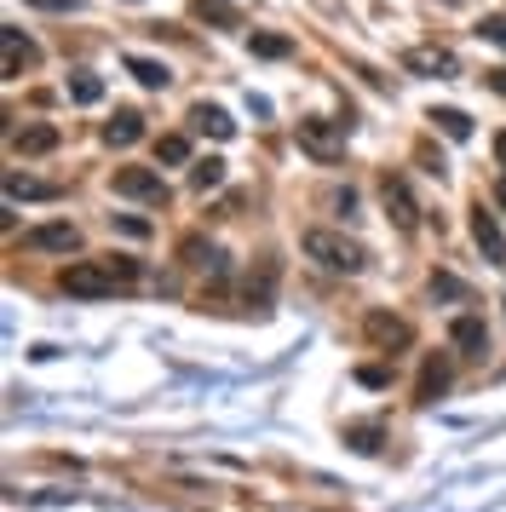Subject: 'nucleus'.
Segmentation results:
<instances>
[{
	"label": "nucleus",
	"instance_id": "nucleus-22",
	"mask_svg": "<svg viewBox=\"0 0 506 512\" xmlns=\"http://www.w3.org/2000/svg\"><path fill=\"white\" fill-rule=\"evenodd\" d=\"M253 52H259V58H288L294 41H288V35H253Z\"/></svg>",
	"mask_w": 506,
	"mask_h": 512
},
{
	"label": "nucleus",
	"instance_id": "nucleus-10",
	"mask_svg": "<svg viewBox=\"0 0 506 512\" xmlns=\"http://www.w3.org/2000/svg\"><path fill=\"white\" fill-rule=\"evenodd\" d=\"M0 41H6V58H0V75H6V81H18V75L41 58V52H35V41H29L23 29H12V24L0 29Z\"/></svg>",
	"mask_w": 506,
	"mask_h": 512
},
{
	"label": "nucleus",
	"instance_id": "nucleus-17",
	"mask_svg": "<svg viewBox=\"0 0 506 512\" xmlns=\"http://www.w3.org/2000/svg\"><path fill=\"white\" fill-rule=\"evenodd\" d=\"M127 70H133V81H138V87H150V93H161V87L173 81V70L156 64V58H127Z\"/></svg>",
	"mask_w": 506,
	"mask_h": 512
},
{
	"label": "nucleus",
	"instance_id": "nucleus-8",
	"mask_svg": "<svg viewBox=\"0 0 506 512\" xmlns=\"http://www.w3.org/2000/svg\"><path fill=\"white\" fill-rule=\"evenodd\" d=\"M363 334H368V340H374L380 351L414 346V328L403 323V317H391V311H368V317H363Z\"/></svg>",
	"mask_w": 506,
	"mask_h": 512
},
{
	"label": "nucleus",
	"instance_id": "nucleus-1",
	"mask_svg": "<svg viewBox=\"0 0 506 512\" xmlns=\"http://www.w3.org/2000/svg\"><path fill=\"white\" fill-rule=\"evenodd\" d=\"M305 259H317L322 271H334V277H357V271H368V248L363 242H351V236L340 231H305Z\"/></svg>",
	"mask_w": 506,
	"mask_h": 512
},
{
	"label": "nucleus",
	"instance_id": "nucleus-11",
	"mask_svg": "<svg viewBox=\"0 0 506 512\" xmlns=\"http://www.w3.org/2000/svg\"><path fill=\"white\" fill-rule=\"evenodd\" d=\"M58 127L52 121H23V127H12V150L18 156H46V150H58Z\"/></svg>",
	"mask_w": 506,
	"mask_h": 512
},
{
	"label": "nucleus",
	"instance_id": "nucleus-5",
	"mask_svg": "<svg viewBox=\"0 0 506 512\" xmlns=\"http://www.w3.org/2000/svg\"><path fill=\"white\" fill-rule=\"evenodd\" d=\"M23 248L29 254H75L81 248V231L69 219H46V225H29L23 231Z\"/></svg>",
	"mask_w": 506,
	"mask_h": 512
},
{
	"label": "nucleus",
	"instance_id": "nucleus-16",
	"mask_svg": "<svg viewBox=\"0 0 506 512\" xmlns=\"http://www.w3.org/2000/svg\"><path fill=\"white\" fill-rule=\"evenodd\" d=\"M6 196H12V202H52V196H58V185H46V179H29V173H6Z\"/></svg>",
	"mask_w": 506,
	"mask_h": 512
},
{
	"label": "nucleus",
	"instance_id": "nucleus-28",
	"mask_svg": "<svg viewBox=\"0 0 506 512\" xmlns=\"http://www.w3.org/2000/svg\"><path fill=\"white\" fill-rule=\"evenodd\" d=\"M495 162L506 167V133H501V139H495Z\"/></svg>",
	"mask_w": 506,
	"mask_h": 512
},
{
	"label": "nucleus",
	"instance_id": "nucleus-3",
	"mask_svg": "<svg viewBox=\"0 0 506 512\" xmlns=\"http://www.w3.org/2000/svg\"><path fill=\"white\" fill-rule=\"evenodd\" d=\"M345 133H351V121H322V116H305L299 121V150L311 156V162H340L345 156Z\"/></svg>",
	"mask_w": 506,
	"mask_h": 512
},
{
	"label": "nucleus",
	"instance_id": "nucleus-26",
	"mask_svg": "<svg viewBox=\"0 0 506 512\" xmlns=\"http://www.w3.org/2000/svg\"><path fill=\"white\" fill-rule=\"evenodd\" d=\"M489 87H495V93L506 98V70H489Z\"/></svg>",
	"mask_w": 506,
	"mask_h": 512
},
{
	"label": "nucleus",
	"instance_id": "nucleus-13",
	"mask_svg": "<svg viewBox=\"0 0 506 512\" xmlns=\"http://www.w3.org/2000/svg\"><path fill=\"white\" fill-rule=\"evenodd\" d=\"M138 139H144V116H138V110H115V121L104 127V144H110V150H127V144H138Z\"/></svg>",
	"mask_w": 506,
	"mask_h": 512
},
{
	"label": "nucleus",
	"instance_id": "nucleus-19",
	"mask_svg": "<svg viewBox=\"0 0 506 512\" xmlns=\"http://www.w3.org/2000/svg\"><path fill=\"white\" fill-rule=\"evenodd\" d=\"M69 98H75V104H98V98H104V81L92 70H75L69 75Z\"/></svg>",
	"mask_w": 506,
	"mask_h": 512
},
{
	"label": "nucleus",
	"instance_id": "nucleus-27",
	"mask_svg": "<svg viewBox=\"0 0 506 512\" xmlns=\"http://www.w3.org/2000/svg\"><path fill=\"white\" fill-rule=\"evenodd\" d=\"M495 202H501V213H506V173L495 179Z\"/></svg>",
	"mask_w": 506,
	"mask_h": 512
},
{
	"label": "nucleus",
	"instance_id": "nucleus-24",
	"mask_svg": "<svg viewBox=\"0 0 506 512\" xmlns=\"http://www.w3.org/2000/svg\"><path fill=\"white\" fill-rule=\"evenodd\" d=\"M345 438L357 443V449H363V455H374V449H380V426H351V432H345Z\"/></svg>",
	"mask_w": 506,
	"mask_h": 512
},
{
	"label": "nucleus",
	"instance_id": "nucleus-4",
	"mask_svg": "<svg viewBox=\"0 0 506 512\" xmlns=\"http://www.w3.org/2000/svg\"><path fill=\"white\" fill-rule=\"evenodd\" d=\"M115 196H127V202H167V179H161L156 167H115Z\"/></svg>",
	"mask_w": 506,
	"mask_h": 512
},
{
	"label": "nucleus",
	"instance_id": "nucleus-6",
	"mask_svg": "<svg viewBox=\"0 0 506 512\" xmlns=\"http://www.w3.org/2000/svg\"><path fill=\"white\" fill-rule=\"evenodd\" d=\"M380 202H386V213H391L397 231H420V208H414L409 185H403L397 173H380Z\"/></svg>",
	"mask_w": 506,
	"mask_h": 512
},
{
	"label": "nucleus",
	"instance_id": "nucleus-7",
	"mask_svg": "<svg viewBox=\"0 0 506 512\" xmlns=\"http://www.w3.org/2000/svg\"><path fill=\"white\" fill-rule=\"evenodd\" d=\"M449 346H455L466 363H478L483 351H489V328H483L478 311H460L455 323H449Z\"/></svg>",
	"mask_w": 506,
	"mask_h": 512
},
{
	"label": "nucleus",
	"instance_id": "nucleus-2",
	"mask_svg": "<svg viewBox=\"0 0 506 512\" xmlns=\"http://www.w3.org/2000/svg\"><path fill=\"white\" fill-rule=\"evenodd\" d=\"M121 282H127V277L115 271L110 259H75V265H64L58 288H64L69 300H110Z\"/></svg>",
	"mask_w": 506,
	"mask_h": 512
},
{
	"label": "nucleus",
	"instance_id": "nucleus-25",
	"mask_svg": "<svg viewBox=\"0 0 506 512\" xmlns=\"http://www.w3.org/2000/svg\"><path fill=\"white\" fill-rule=\"evenodd\" d=\"M478 35H483V41H495V47H506V18H483Z\"/></svg>",
	"mask_w": 506,
	"mask_h": 512
},
{
	"label": "nucleus",
	"instance_id": "nucleus-20",
	"mask_svg": "<svg viewBox=\"0 0 506 512\" xmlns=\"http://www.w3.org/2000/svg\"><path fill=\"white\" fill-rule=\"evenodd\" d=\"M190 185L202 190V196H207V190H219V185H225V162H219V156L196 162V167H190Z\"/></svg>",
	"mask_w": 506,
	"mask_h": 512
},
{
	"label": "nucleus",
	"instance_id": "nucleus-9",
	"mask_svg": "<svg viewBox=\"0 0 506 512\" xmlns=\"http://www.w3.org/2000/svg\"><path fill=\"white\" fill-rule=\"evenodd\" d=\"M403 70L409 75H437V81H449V75H460V58L449 47H409L403 52Z\"/></svg>",
	"mask_w": 506,
	"mask_h": 512
},
{
	"label": "nucleus",
	"instance_id": "nucleus-15",
	"mask_svg": "<svg viewBox=\"0 0 506 512\" xmlns=\"http://www.w3.org/2000/svg\"><path fill=\"white\" fill-rule=\"evenodd\" d=\"M443 392H449V363H443V357H426V369H420V386H414V397H420V403H437Z\"/></svg>",
	"mask_w": 506,
	"mask_h": 512
},
{
	"label": "nucleus",
	"instance_id": "nucleus-21",
	"mask_svg": "<svg viewBox=\"0 0 506 512\" xmlns=\"http://www.w3.org/2000/svg\"><path fill=\"white\" fill-rule=\"evenodd\" d=\"M426 121H437L449 139H472V116H466V110H432Z\"/></svg>",
	"mask_w": 506,
	"mask_h": 512
},
{
	"label": "nucleus",
	"instance_id": "nucleus-12",
	"mask_svg": "<svg viewBox=\"0 0 506 512\" xmlns=\"http://www.w3.org/2000/svg\"><path fill=\"white\" fill-rule=\"evenodd\" d=\"M472 236H478V248H483V259L489 265H506V242H501V225H495V213L483 208H472Z\"/></svg>",
	"mask_w": 506,
	"mask_h": 512
},
{
	"label": "nucleus",
	"instance_id": "nucleus-23",
	"mask_svg": "<svg viewBox=\"0 0 506 512\" xmlns=\"http://www.w3.org/2000/svg\"><path fill=\"white\" fill-rule=\"evenodd\" d=\"M432 300H466V282L449 277V271H437L432 277Z\"/></svg>",
	"mask_w": 506,
	"mask_h": 512
},
{
	"label": "nucleus",
	"instance_id": "nucleus-18",
	"mask_svg": "<svg viewBox=\"0 0 506 512\" xmlns=\"http://www.w3.org/2000/svg\"><path fill=\"white\" fill-rule=\"evenodd\" d=\"M156 162L184 167V162H190V139H184V133H161V139H156Z\"/></svg>",
	"mask_w": 506,
	"mask_h": 512
},
{
	"label": "nucleus",
	"instance_id": "nucleus-14",
	"mask_svg": "<svg viewBox=\"0 0 506 512\" xmlns=\"http://www.w3.org/2000/svg\"><path fill=\"white\" fill-rule=\"evenodd\" d=\"M190 127H196V133H213V139H236V121H230L219 104H196V110H190Z\"/></svg>",
	"mask_w": 506,
	"mask_h": 512
}]
</instances>
